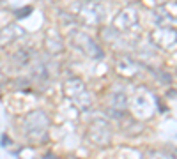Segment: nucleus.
Instances as JSON below:
<instances>
[{"label":"nucleus","instance_id":"nucleus-1","mask_svg":"<svg viewBox=\"0 0 177 159\" xmlns=\"http://www.w3.org/2000/svg\"><path fill=\"white\" fill-rule=\"evenodd\" d=\"M30 12H32V7H23V9H20L16 14H18V18H25L27 14H30Z\"/></svg>","mask_w":177,"mask_h":159}]
</instances>
